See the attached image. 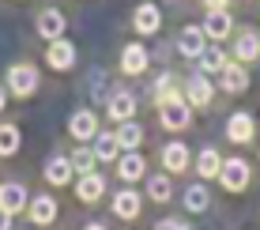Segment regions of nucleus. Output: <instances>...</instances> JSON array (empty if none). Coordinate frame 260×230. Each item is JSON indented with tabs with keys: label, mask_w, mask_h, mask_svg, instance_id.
Segmentation results:
<instances>
[{
	"label": "nucleus",
	"mask_w": 260,
	"mask_h": 230,
	"mask_svg": "<svg viewBox=\"0 0 260 230\" xmlns=\"http://www.w3.org/2000/svg\"><path fill=\"white\" fill-rule=\"evenodd\" d=\"M249 178H253V170H249L245 158H222V170H219V181L226 192H241L249 189Z\"/></svg>",
	"instance_id": "f257e3e1"
},
{
	"label": "nucleus",
	"mask_w": 260,
	"mask_h": 230,
	"mask_svg": "<svg viewBox=\"0 0 260 230\" xmlns=\"http://www.w3.org/2000/svg\"><path fill=\"white\" fill-rule=\"evenodd\" d=\"M8 87H12V94L26 98V94L38 91V72H34L30 64H15L12 72H8Z\"/></svg>",
	"instance_id": "f03ea898"
},
{
	"label": "nucleus",
	"mask_w": 260,
	"mask_h": 230,
	"mask_svg": "<svg viewBox=\"0 0 260 230\" xmlns=\"http://www.w3.org/2000/svg\"><path fill=\"white\" fill-rule=\"evenodd\" d=\"M158 113H162V125L166 128H185L189 125V102L185 98H166V102H158Z\"/></svg>",
	"instance_id": "7ed1b4c3"
},
{
	"label": "nucleus",
	"mask_w": 260,
	"mask_h": 230,
	"mask_svg": "<svg viewBox=\"0 0 260 230\" xmlns=\"http://www.w3.org/2000/svg\"><path fill=\"white\" fill-rule=\"evenodd\" d=\"M219 79H222V91H230V94H241L249 87V72H245L241 60H230V64L219 72Z\"/></svg>",
	"instance_id": "20e7f679"
},
{
	"label": "nucleus",
	"mask_w": 260,
	"mask_h": 230,
	"mask_svg": "<svg viewBox=\"0 0 260 230\" xmlns=\"http://www.w3.org/2000/svg\"><path fill=\"white\" fill-rule=\"evenodd\" d=\"M46 60H49V68H57V72H68V68L76 64V49H72V42L57 38V42H53V46H49Z\"/></svg>",
	"instance_id": "39448f33"
},
{
	"label": "nucleus",
	"mask_w": 260,
	"mask_h": 230,
	"mask_svg": "<svg viewBox=\"0 0 260 230\" xmlns=\"http://www.w3.org/2000/svg\"><path fill=\"white\" fill-rule=\"evenodd\" d=\"M23 208H26V189L23 185H15V181L0 185V211L15 215V211H23Z\"/></svg>",
	"instance_id": "423d86ee"
},
{
	"label": "nucleus",
	"mask_w": 260,
	"mask_h": 230,
	"mask_svg": "<svg viewBox=\"0 0 260 230\" xmlns=\"http://www.w3.org/2000/svg\"><path fill=\"white\" fill-rule=\"evenodd\" d=\"M204 38H208V34H204V26H185L181 30V38H177V49L185 53V57H200L204 49Z\"/></svg>",
	"instance_id": "0eeeda50"
},
{
	"label": "nucleus",
	"mask_w": 260,
	"mask_h": 230,
	"mask_svg": "<svg viewBox=\"0 0 260 230\" xmlns=\"http://www.w3.org/2000/svg\"><path fill=\"white\" fill-rule=\"evenodd\" d=\"M68 128H72V136H76V140H83V144H87L91 136H98V117L91 110H79V113H72V125Z\"/></svg>",
	"instance_id": "6e6552de"
},
{
	"label": "nucleus",
	"mask_w": 260,
	"mask_h": 230,
	"mask_svg": "<svg viewBox=\"0 0 260 230\" xmlns=\"http://www.w3.org/2000/svg\"><path fill=\"white\" fill-rule=\"evenodd\" d=\"M253 132H256V125H253V117H249V113H234V117L226 121V136L234 140V144H249V140H253Z\"/></svg>",
	"instance_id": "1a4fd4ad"
},
{
	"label": "nucleus",
	"mask_w": 260,
	"mask_h": 230,
	"mask_svg": "<svg viewBox=\"0 0 260 230\" xmlns=\"http://www.w3.org/2000/svg\"><path fill=\"white\" fill-rule=\"evenodd\" d=\"M234 57L241 60V64H249V60H260V34H256V30H245V34H238Z\"/></svg>",
	"instance_id": "9d476101"
},
{
	"label": "nucleus",
	"mask_w": 260,
	"mask_h": 230,
	"mask_svg": "<svg viewBox=\"0 0 260 230\" xmlns=\"http://www.w3.org/2000/svg\"><path fill=\"white\" fill-rule=\"evenodd\" d=\"M132 23H136V30H140V34H155V30H158V23H162V12H158L155 4H140V8H136V15H132Z\"/></svg>",
	"instance_id": "9b49d317"
},
{
	"label": "nucleus",
	"mask_w": 260,
	"mask_h": 230,
	"mask_svg": "<svg viewBox=\"0 0 260 230\" xmlns=\"http://www.w3.org/2000/svg\"><path fill=\"white\" fill-rule=\"evenodd\" d=\"M121 68H124L128 76H140L143 68H147V49L136 46V42H132V46H124V53H121Z\"/></svg>",
	"instance_id": "f8f14e48"
},
{
	"label": "nucleus",
	"mask_w": 260,
	"mask_h": 230,
	"mask_svg": "<svg viewBox=\"0 0 260 230\" xmlns=\"http://www.w3.org/2000/svg\"><path fill=\"white\" fill-rule=\"evenodd\" d=\"M38 34H42V38H49V42H57L60 34H64V15L53 12V8H49V12H42L38 15Z\"/></svg>",
	"instance_id": "ddd939ff"
},
{
	"label": "nucleus",
	"mask_w": 260,
	"mask_h": 230,
	"mask_svg": "<svg viewBox=\"0 0 260 230\" xmlns=\"http://www.w3.org/2000/svg\"><path fill=\"white\" fill-rule=\"evenodd\" d=\"M102 178H98V174H79V185H76V196L83 200V204H94L98 196H102Z\"/></svg>",
	"instance_id": "4468645a"
},
{
	"label": "nucleus",
	"mask_w": 260,
	"mask_h": 230,
	"mask_svg": "<svg viewBox=\"0 0 260 230\" xmlns=\"http://www.w3.org/2000/svg\"><path fill=\"white\" fill-rule=\"evenodd\" d=\"M72 170H76V166H72V158H49L46 162V181L49 185H68L72 181Z\"/></svg>",
	"instance_id": "2eb2a0df"
},
{
	"label": "nucleus",
	"mask_w": 260,
	"mask_h": 230,
	"mask_svg": "<svg viewBox=\"0 0 260 230\" xmlns=\"http://www.w3.org/2000/svg\"><path fill=\"white\" fill-rule=\"evenodd\" d=\"M185 98H189L192 106H208V102H211V83H208V76H192L189 83H185Z\"/></svg>",
	"instance_id": "dca6fc26"
},
{
	"label": "nucleus",
	"mask_w": 260,
	"mask_h": 230,
	"mask_svg": "<svg viewBox=\"0 0 260 230\" xmlns=\"http://www.w3.org/2000/svg\"><path fill=\"white\" fill-rule=\"evenodd\" d=\"M230 26H234V19H230V12H208V23H204V34L208 38H226L230 34Z\"/></svg>",
	"instance_id": "f3484780"
},
{
	"label": "nucleus",
	"mask_w": 260,
	"mask_h": 230,
	"mask_svg": "<svg viewBox=\"0 0 260 230\" xmlns=\"http://www.w3.org/2000/svg\"><path fill=\"white\" fill-rule=\"evenodd\" d=\"M162 162H166V170H170V174H181L185 166H189V147H185V144H166Z\"/></svg>",
	"instance_id": "a211bd4d"
},
{
	"label": "nucleus",
	"mask_w": 260,
	"mask_h": 230,
	"mask_svg": "<svg viewBox=\"0 0 260 230\" xmlns=\"http://www.w3.org/2000/svg\"><path fill=\"white\" fill-rule=\"evenodd\" d=\"M117 174H121L124 181H140L143 174H147V162H143L136 151H128V155H124L121 162H117Z\"/></svg>",
	"instance_id": "6ab92c4d"
},
{
	"label": "nucleus",
	"mask_w": 260,
	"mask_h": 230,
	"mask_svg": "<svg viewBox=\"0 0 260 230\" xmlns=\"http://www.w3.org/2000/svg\"><path fill=\"white\" fill-rule=\"evenodd\" d=\"M132 113H136V98H132L128 91H117V94L110 98V117H113V121H128Z\"/></svg>",
	"instance_id": "aec40b11"
},
{
	"label": "nucleus",
	"mask_w": 260,
	"mask_h": 230,
	"mask_svg": "<svg viewBox=\"0 0 260 230\" xmlns=\"http://www.w3.org/2000/svg\"><path fill=\"white\" fill-rule=\"evenodd\" d=\"M219 170H222L219 151H215V147H204L200 158H196V174H200V178H219Z\"/></svg>",
	"instance_id": "412c9836"
},
{
	"label": "nucleus",
	"mask_w": 260,
	"mask_h": 230,
	"mask_svg": "<svg viewBox=\"0 0 260 230\" xmlns=\"http://www.w3.org/2000/svg\"><path fill=\"white\" fill-rule=\"evenodd\" d=\"M30 219H34V223H42V226L53 223V219H57V204H53L49 196H34L30 200Z\"/></svg>",
	"instance_id": "4be33fe9"
},
{
	"label": "nucleus",
	"mask_w": 260,
	"mask_h": 230,
	"mask_svg": "<svg viewBox=\"0 0 260 230\" xmlns=\"http://www.w3.org/2000/svg\"><path fill=\"white\" fill-rule=\"evenodd\" d=\"M185 208H189V211H208L211 208L208 185H189V189H185Z\"/></svg>",
	"instance_id": "5701e85b"
},
{
	"label": "nucleus",
	"mask_w": 260,
	"mask_h": 230,
	"mask_svg": "<svg viewBox=\"0 0 260 230\" xmlns=\"http://www.w3.org/2000/svg\"><path fill=\"white\" fill-rule=\"evenodd\" d=\"M113 211H117L121 219H136L140 196H136V192H117V196H113Z\"/></svg>",
	"instance_id": "b1692460"
},
{
	"label": "nucleus",
	"mask_w": 260,
	"mask_h": 230,
	"mask_svg": "<svg viewBox=\"0 0 260 230\" xmlns=\"http://www.w3.org/2000/svg\"><path fill=\"white\" fill-rule=\"evenodd\" d=\"M117 132H102V136L94 140V155L102 158V162H110V158H117Z\"/></svg>",
	"instance_id": "393cba45"
},
{
	"label": "nucleus",
	"mask_w": 260,
	"mask_h": 230,
	"mask_svg": "<svg viewBox=\"0 0 260 230\" xmlns=\"http://www.w3.org/2000/svg\"><path fill=\"white\" fill-rule=\"evenodd\" d=\"M140 140H143V128L136 125V121H121V128H117V144L121 147H140Z\"/></svg>",
	"instance_id": "a878e982"
},
{
	"label": "nucleus",
	"mask_w": 260,
	"mask_h": 230,
	"mask_svg": "<svg viewBox=\"0 0 260 230\" xmlns=\"http://www.w3.org/2000/svg\"><path fill=\"white\" fill-rule=\"evenodd\" d=\"M196 60H200V68H204V72H222V68L230 64V60H226V53H222V49H215V46H211V49H204Z\"/></svg>",
	"instance_id": "bb28decb"
},
{
	"label": "nucleus",
	"mask_w": 260,
	"mask_h": 230,
	"mask_svg": "<svg viewBox=\"0 0 260 230\" xmlns=\"http://www.w3.org/2000/svg\"><path fill=\"white\" fill-rule=\"evenodd\" d=\"M15 147H19V128L0 125V155H15Z\"/></svg>",
	"instance_id": "cd10ccee"
},
{
	"label": "nucleus",
	"mask_w": 260,
	"mask_h": 230,
	"mask_svg": "<svg viewBox=\"0 0 260 230\" xmlns=\"http://www.w3.org/2000/svg\"><path fill=\"white\" fill-rule=\"evenodd\" d=\"M147 192H151V200L166 204L170 192H174V185H170V178H151V181H147Z\"/></svg>",
	"instance_id": "c85d7f7f"
},
{
	"label": "nucleus",
	"mask_w": 260,
	"mask_h": 230,
	"mask_svg": "<svg viewBox=\"0 0 260 230\" xmlns=\"http://www.w3.org/2000/svg\"><path fill=\"white\" fill-rule=\"evenodd\" d=\"M94 162H98V155H94V151H87V147H79V151L72 155V166H76L79 174H91V170H94Z\"/></svg>",
	"instance_id": "c756f323"
},
{
	"label": "nucleus",
	"mask_w": 260,
	"mask_h": 230,
	"mask_svg": "<svg viewBox=\"0 0 260 230\" xmlns=\"http://www.w3.org/2000/svg\"><path fill=\"white\" fill-rule=\"evenodd\" d=\"M155 94H158V102H166V98H177V91H174V76H158V87H155Z\"/></svg>",
	"instance_id": "7c9ffc66"
},
{
	"label": "nucleus",
	"mask_w": 260,
	"mask_h": 230,
	"mask_svg": "<svg viewBox=\"0 0 260 230\" xmlns=\"http://www.w3.org/2000/svg\"><path fill=\"white\" fill-rule=\"evenodd\" d=\"M155 230H189L185 223H177V219H162V223H158Z\"/></svg>",
	"instance_id": "2f4dec72"
},
{
	"label": "nucleus",
	"mask_w": 260,
	"mask_h": 230,
	"mask_svg": "<svg viewBox=\"0 0 260 230\" xmlns=\"http://www.w3.org/2000/svg\"><path fill=\"white\" fill-rule=\"evenodd\" d=\"M226 4H230V0H204V8H208V12H226Z\"/></svg>",
	"instance_id": "473e14b6"
},
{
	"label": "nucleus",
	"mask_w": 260,
	"mask_h": 230,
	"mask_svg": "<svg viewBox=\"0 0 260 230\" xmlns=\"http://www.w3.org/2000/svg\"><path fill=\"white\" fill-rule=\"evenodd\" d=\"M0 230H8V211H0Z\"/></svg>",
	"instance_id": "72a5a7b5"
},
{
	"label": "nucleus",
	"mask_w": 260,
	"mask_h": 230,
	"mask_svg": "<svg viewBox=\"0 0 260 230\" xmlns=\"http://www.w3.org/2000/svg\"><path fill=\"white\" fill-rule=\"evenodd\" d=\"M4 102H8V94H4V87H0V110H4Z\"/></svg>",
	"instance_id": "f704fd0d"
},
{
	"label": "nucleus",
	"mask_w": 260,
	"mask_h": 230,
	"mask_svg": "<svg viewBox=\"0 0 260 230\" xmlns=\"http://www.w3.org/2000/svg\"><path fill=\"white\" fill-rule=\"evenodd\" d=\"M87 230H106V226H98V223H91V226H87Z\"/></svg>",
	"instance_id": "c9c22d12"
}]
</instances>
